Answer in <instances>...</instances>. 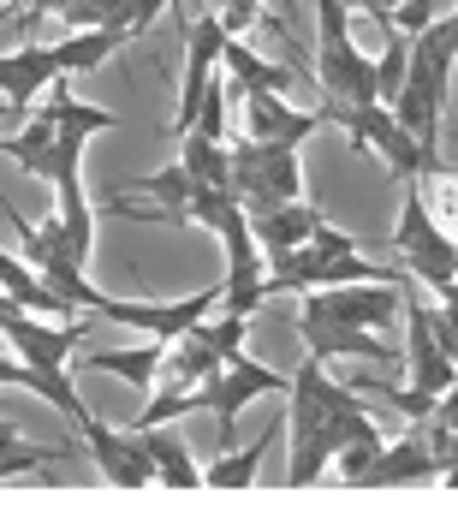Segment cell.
<instances>
[{
	"mask_svg": "<svg viewBox=\"0 0 458 512\" xmlns=\"http://www.w3.org/2000/svg\"><path fill=\"white\" fill-rule=\"evenodd\" d=\"M453 48L435 36V30H417L411 36V66H405V84L399 96L387 102V114L411 131L429 155H435V137H441V114H447V78H453Z\"/></svg>",
	"mask_w": 458,
	"mask_h": 512,
	"instance_id": "6da1fadb",
	"label": "cell"
},
{
	"mask_svg": "<svg viewBox=\"0 0 458 512\" xmlns=\"http://www.w3.org/2000/svg\"><path fill=\"white\" fill-rule=\"evenodd\" d=\"M322 114L334 120V126H345V137H351V149H369V155H381L399 179H429L435 173V155L411 137V131L399 126L381 102H363V108H340V102H322Z\"/></svg>",
	"mask_w": 458,
	"mask_h": 512,
	"instance_id": "7a4b0ae2",
	"label": "cell"
},
{
	"mask_svg": "<svg viewBox=\"0 0 458 512\" xmlns=\"http://www.w3.org/2000/svg\"><path fill=\"white\" fill-rule=\"evenodd\" d=\"M298 185H304L298 149H286V143H256V137L232 143V191H238L244 215H262V209H274V203H292Z\"/></svg>",
	"mask_w": 458,
	"mask_h": 512,
	"instance_id": "3957f363",
	"label": "cell"
},
{
	"mask_svg": "<svg viewBox=\"0 0 458 512\" xmlns=\"http://www.w3.org/2000/svg\"><path fill=\"white\" fill-rule=\"evenodd\" d=\"M292 376H280V370H268V364H256V358H244V352H232L227 364L209 376L203 387V411L215 417V429H221V447H232V435H238V411L256 399V393H286Z\"/></svg>",
	"mask_w": 458,
	"mask_h": 512,
	"instance_id": "277c9868",
	"label": "cell"
},
{
	"mask_svg": "<svg viewBox=\"0 0 458 512\" xmlns=\"http://www.w3.org/2000/svg\"><path fill=\"white\" fill-rule=\"evenodd\" d=\"M179 18H185V78H179V114H173V131L185 137V131H191V120H197V108H203V90H209V78L221 72L227 24H221L215 12H203V18L179 12Z\"/></svg>",
	"mask_w": 458,
	"mask_h": 512,
	"instance_id": "5b68a950",
	"label": "cell"
},
{
	"mask_svg": "<svg viewBox=\"0 0 458 512\" xmlns=\"http://www.w3.org/2000/svg\"><path fill=\"white\" fill-rule=\"evenodd\" d=\"M298 340L316 364L328 358H369V364H393V346L375 334V328H357V322H340V316H322L298 298Z\"/></svg>",
	"mask_w": 458,
	"mask_h": 512,
	"instance_id": "8992f818",
	"label": "cell"
},
{
	"mask_svg": "<svg viewBox=\"0 0 458 512\" xmlns=\"http://www.w3.org/2000/svg\"><path fill=\"white\" fill-rule=\"evenodd\" d=\"M215 304H221V286H209V292H191V298H173V304L102 298V304H96V316H108V322H125V328H143L149 340H173V334H185L191 322H203Z\"/></svg>",
	"mask_w": 458,
	"mask_h": 512,
	"instance_id": "52a82bcc",
	"label": "cell"
},
{
	"mask_svg": "<svg viewBox=\"0 0 458 512\" xmlns=\"http://www.w3.org/2000/svg\"><path fill=\"white\" fill-rule=\"evenodd\" d=\"M78 435H84V447H90V459L102 465V477L119 483V489H149L155 483V471H149V453H143V435L137 429H108L102 417H84L78 423Z\"/></svg>",
	"mask_w": 458,
	"mask_h": 512,
	"instance_id": "ba28073f",
	"label": "cell"
},
{
	"mask_svg": "<svg viewBox=\"0 0 458 512\" xmlns=\"http://www.w3.org/2000/svg\"><path fill=\"white\" fill-rule=\"evenodd\" d=\"M316 84H322L328 102L363 108V102H375V60H369L351 36H340V42H316Z\"/></svg>",
	"mask_w": 458,
	"mask_h": 512,
	"instance_id": "9c48e42d",
	"label": "cell"
},
{
	"mask_svg": "<svg viewBox=\"0 0 458 512\" xmlns=\"http://www.w3.org/2000/svg\"><path fill=\"white\" fill-rule=\"evenodd\" d=\"M328 126V114L322 108H292L280 90H244V137H256V143H286V149H298L310 131Z\"/></svg>",
	"mask_w": 458,
	"mask_h": 512,
	"instance_id": "30bf717a",
	"label": "cell"
},
{
	"mask_svg": "<svg viewBox=\"0 0 458 512\" xmlns=\"http://www.w3.org/2000/svg\"><path fill=\"white\" fill-rule=\"evenodd\" d=\"M54 78H60V66H54V42H24V48L0 54V96H6V114H24Z\"/></svg>",
	"mask_w": 458,
	"mask_h": 512,
	"instance_id": "8fae6325",
	"label": "cell"
},
{
	"mask_svg": "<svg viewBox=\"0 0 458 512\" xmlns=\"http://www.w3.org/2000/svg\"><path fill=\"white\" fill-rule=\"evenodd\" d=\"M417 483H441V465H435L429 441H423V435H405V441H393V447L381 441V453H375L363 489H417Z\"/></svg>",
	"mask_w": 458,
	"mask_h": 512,
	"instance_id": "7c38bea8",
	"label": "cell"
},
{
	"mask_svg": "<svg viewBox=\"0 0 458 512\" xmlns=\"http://www.w3.org/2000/svg\"><path fill=\"white\" fill-rule=\"evenodd\" d=\"M316 221H322V209L304 203V197H292V203H274V209L250 215V239H256L262 256H280V251H292V245H304L316 233Z\"/></svg>",
	"mask_w": 458,
	"mask_h": 512,
	"instance_id": "4fadbf2b",
	"label": "cell"
},
{
	"mask_svg": "<svg viewBox=\"0 0 458 512\" xmlns=\"http://www.w3.org/2000/svg\"><path fill=\"white\" fill-rule=\"evenodd\" d=\"M143 435V453H149V471H155V483H167V489H203V471H197V459H191V447L167 429V423H155V429H137Z\"/></svg>",
	"mask_w": 458,
	"mask_h": 512,
	"instance_id": "5bb4252c",
	"label": "cell"
},
{
	"mask_svg": "<svg viewBox=\"0 0 458 512\" xmlns=\"http://www.w3.org/2000/svg\"><path fill=\"white\" fill-rule=\"evenodd\" d=\"M119 42H125V30H114V24H90V30H78V36H60V42H54V66H60V78L96 72Z\"/></svg>",
	"mask_w": 458,
	"mask_h": 512,
	"instance_id": "9a60e30c",
	"label": "cell"
},
{
	"mask_svg": "<svg viewBox=\"0 0 458 512\" xmlns=\"http://www.w3.org/2000/svg\"><path fill=\"white\" fill-rule=\"evenodd\" d=\"M221 72H227V84H238V90H292L298 78L286 72V66H274V60H262V54H250L238 36H227V48H221Z\"/></svg>",
	"mask_w": 458,
	"mask_h": 512,
	"instance_id": "2e32d148",
	"label": "cell"
},
{
	"mask_svg": "<svg viewBox=\"0 0 458 512\" xmlns=\"http://www.w3.org/2000/svg\"><path fill=\"white\" fill-rule=\"evenodd\" d=\"M42 114H48L60 131H90V137H96V131H119V114H114V108H90V102H78L66 78H54V84H48V102H42Z\"/></svg>",
	"mask_w": 458,
	"mask_h": 512,
	"instance_id": "e0dca14e",
	"label": "cell"
},
{
	"mask_svg": "<svg viewBox=\"0 0 458 512\" xmlns=\"http://www.w3.org/2000/svg\"><path fill=\"white\" fill-rule=\"evenodd\" d=\"M161 352H167V340H149V346H114V352H90V370L119 376V382H131V387H155V376H161Z\"/></svg>",
	"mask_w": 458,
	"mask_h": 512,
	"instance_id": "ac0fdd59",
	"label": "cell"
},
{
	"mask_svg": "<svg viewBox=\"0 0 458 512\" xmlns=\"http://www.w3.org/2000/svg\"><path fill=\"white\" fill-rule=\"evenodd\" d=\"M179 167H185L197 185H232V143H221V137H203V131H185Z\"/></svg>",
	"mask_w": 458,
	"mask_h": 512,
	"instance_id": "d6986e66",
	"label": "cell"
},
{
	"mask_svg": "<svg viewBox=\"0 0 458 512\" xmlns=\"http://www.w3.org/2000/svg\"><path fill=\"white\" fill-rule=\"evenodd\" d=\"M268 441H274V429L256 435L250 447H227V453L203 471V489H250V483H256V465H262V453H268Z\"/></svg>",
	"mask_w": 458,
	"mask_h": 512,
	"instance_id": "ffe728a7",
	"label": "cell"
},
{
	"mask_svg": "<svg viewBox=\"0 0 458 512\" xmlns=\"http://www.w3.org/2000/svg\"><path fill=\"white\" fill-rule=\"evenodd\" d=\"M197 191V179L173 161V167H161V173H149V179H125V197H155V203H167V209H179L185 215V197Z\"/></svg>",
	"mask_w": 458,
	"mask_h": 512,
	"instance_id": "44dd1931",
	"label": "cell"
},
{
	"mask_svg": "<svg viewBox=\"0 0 458 512\" xmlns=\"http://www.w3.org/2000/svg\"><path fill=\"white\" fill-rule=\"evenodd\" d=\"M405 66H411V36H405V30H387V48H381V60H375V102H381V108L399 96Z\"/></svg>",
	"mask_w": 458,
	"mask_h": 512,
	"instance_id": "7402d4cb",
	"label": "cell"
},
{
	"mask_svg": "<svg viewBox=\"0 0 458 512\" xmlns=\"http://www.w3.org/2000/svg\"><path fill=\"white\" fill-rule=\"evenodd\" d=\"M375 453H381V429H375V435H357V441H345L340 453H334V459H340V477H345V483H357V489H363V477H369Z\"/></svg>",
	"mask_w": 458,
	"mask_h": 512,
	"instance_id": "603a6c76",
	"label": "cell"
},
{
	"mask_svg": "<svg viewBox=\"0 0 458 512\" xmlns=\"http://www.w3.org/2000/svg\"><path fill=\"white\" fill-rule=\"evenodd\" d=\"M310 251L322 256V262H334V256H351L357 251V233H345V227H328V215L316 221V233H310Z\"/></svg>",
	"mask_w": 458,
	"mask_h": 512,
	"instance_id": "cb8c5ba5",
	"label": "cell"
},
{
	"mask_svg": "<svg viewBox=\"0 0 458 512\" xmlns=\"http://www.w3.org/2000/svg\"><path fill=\"white\" fill-rule=\"evenodd\" d=\"M215 18L227 24V36L250 30V24H274V18L262 12V0H221V6H215Z\"/></svg>",
	"mask_w": 458,
	"mask_h": 512,
	"instance_id": "d4e9b609",
	"label": "cell"
},
{
	"mask_svg": "<svg viewBox=\"0 0 458 512\" xmlns=\"http://www.w3.org/2000/svg\"><path fill=\"white\" fill-rule=\"evenodd\" d=\"M351 6H363V12H369V18H375L381 30H387V18H393V6H405V0H351Z\"/></svg>",
	"mask_w": 458,
	"mask_h": 512,
	"instance_id": "484cf974",
	"label": "cell"
},
{
	"mask_svg": "<svg viewBox=\"0 0 458 512\" xmlns=\"http://www.w3.org/2000/svg\"><path fill=\"white\" fill-rule=\"evenodd\" d=\"M6 215H12V203H0V221H6Z\"/></svg>",
	"mask_w": 458,
	"mask_h": 512,
	"instance_id": "4316f807",
	"label": "cell"
},
{
	"mask_svg": "<svg viewBox=\"0 0 458 512\" xmlns=\"http://www.w3.org/2000/svg\"><path fill=\"white\" fill-rule=\"evenodd\" d=\"M0 143H6V131H0Z\"/></svg>",
	"mask_w": 458,
	"mask_h": 512,
	"instance_id": "83f0119b",
	"label": "cell"
}]
</instances>
